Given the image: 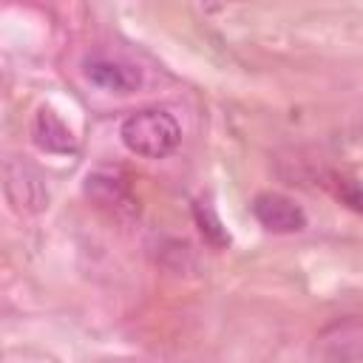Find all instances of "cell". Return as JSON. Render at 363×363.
I'll use <instances>...</instances> for the list:
<instances>
[{"mask_svg":"<svg viewBox=\"0 0 363 363\" xmlns=\"http://www.w3.org/2000/svg\"><path fill=\"white\" fill-rule=\"evenodd\" d=\"M193 213H196V224H199L204 241L213 244L216 250H224V247L230 244V235H227V230L221 227V221H218L216 210L210 207V201H196V204H193Z\"/></svg>","mask_w":363,"mask_h":363,"instance_id":"obj_7","label":"cell"},{"mask_svg":"<svg viewBox=\"0 0 363 363\" xmlns=\"http://www.w3.org/2000/svg\"><path fill=\"white\" fill-rule=\"evenodd\" d=\"M119 139L130 153L142 159H164L182 142V128L164 108H145L125 116L119 125Z\"/></svg>","mask_w":363,"mask_h":363,"instance_id":"obj_1","label":"cell"},{"mask_svg":"<svg viewBox=\"0 0 363 363\" xmlns=\"http://www.w3.org/2000/svg\"><path fill=\"white\" fill-rule=\"evenodd\" d=\"M82 71L91 85H96L99 91H108V94H133L142 85V71L133 62L119 60V57L94 54L82 62Z\"/></svg>","mask_w":363,"mask_h":363,"instance_id":"obj_3","label":"cell"},{"mask_svg":"<svg viewBox=\"0 0 363 363\" xmlns=\"http://www.w3.org/2000/svg\"><path fill=\"white\" fill-rule=\"evenodd\" d=\"M85 193L88 199H94L99 207H111L116 213L122 210H133V199H130V190H128V182L113 173V170H94L88 173L85 179Z\"/></svg>","mask_w":363,"mask_h":363,"instance_id":"obj_6","label":"cell"},{"mask_svg":"<svg viewBox=\"0 0 363 363\" xmlns=\"http://www.w3.org/2000/svg\"><path fill=\"white\" fill-rule=\"evenodd\" d=\"M31 139L40 150L45 153H74L77 150V136L74 130L51 111V108H40L34 113L31 122Z\"/></svg>","mask_w":363,"mask_h":363,"instance_id":"obj_5","label":"cell"},{"mask_svg":"<svg viewBox=\"0 0 363 363\" xmlns=\"http://www.w3.org/2000/svg\"><path fill=\"white\" fill-rule=\"evenodd\" d=\"M252 216L255 221L278 235H289V233H301L306 227V213L301 204H295L289 196L284 193H258L252 199Z\"/></svg>","mask_w":363,"mask_h":363,"instance_id":"obj_4","label":"cell"},{"mask_svg":"<svg viewBox=\"0 0 363 363\" xmlns=\"http://www.w3.org/2000/svg\"><path fill=\"white\" fill-rule=\"evenodd\" d=\"M332 193L337 201H343L349 210L360 213L363 216V182L357 179H349V176H337L332 182Z\"/></svg>","mask_w":363,"mask_h":363,"instance_id":"obj_8","label":"cell"},{"mask_svg":"<svg viewBox=\"0 0 363 363\" xmlns=\"http://www.w3.org/2000/svg\"><path fill=\"white\" fill-rule=\"evenodd\" d=\"M6 199L17 213H40L48 204V190L43 176L17 159L6 162Z\"/></svg>","mask_w":363,"mask_h":363,"instance_id":"obj_2","label":"cell"}]
</instances>
